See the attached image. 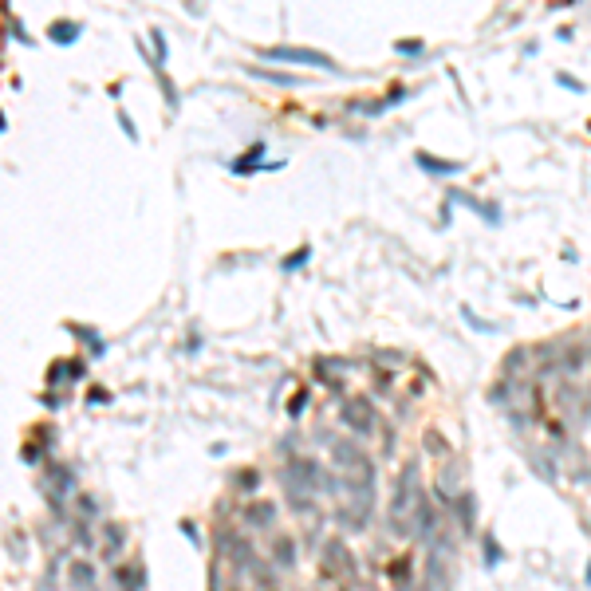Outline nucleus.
Here are the masks:
<instances>
[{"instance_id": "obj_1", "label": "nucleus", "mask_w": 591, "mask_h": 591, "mask_svg": "<svg viewBox=\"0 0 591 591\" xmlns=\"http://www.w3.org/2000/svg\"><path fill=\"white\" fill-rule=\"evenodd\" d=\"M418 457H410L402 465L398 481H394V493H391V528H398L402 536H410V524H414V512L422 505V481H418Z\"/></svg>"}, {"instance_id": "obj_2", "label": "nucleus", "mask_w": 591, "mask_h": 591, "mask_svg": "<svg viewBox=\"0 0 591 591\" xmlns=\"http://www.w3.org/2000/svg\"><path fill=\"white\" fill-rule=\"evenodd\" d=\"M264 60H284V63H300V67H320V71H331V75H339V63L323 56L316 48H296V44H272V48H261Z\"/></svg>"}, {"instance_id": "obj_3", "label": "nucleus", "mask_w": 591, "mask_h": 591, "mask_svg": "<svg viewBox=\"0 0 591 591\" xmlns=\"http://www.w3.org/2000/svg\"><path fill=\"white\" fill-rule=\"evenodd\" d=\"M339 418H343V426L355 430L359 438H367V434L375 430V410H371V402H367V398H347V402H343Z\"/></svg>"}, {"instance_id": "obj_4", "label": "nucleus", "mask_w": 591, "mask_h": 591, "mask_svg": "<svg viewBox=\"0 0 591 591\" xmlns=\"http://www.w3.org/2000/svg\"><path fill=\"white\" fill-rule=\"evenodd\" d=\"M323 568H327V576H339V580H351L359 564H355V552H351L343 540H331L327 548H323Z\"/></svg>"}, {"instance_id": "obj_5", "label": "nucleus", "mask_w": 591, "mask_h": 591, "mask_svg": "<svg viewBox=\"0 0 591 591\" xmlns=\"http://www.w3.org/2000/svg\"><path fill=\"white\" fill-rule=\"evenodd\" d=\"M71 493H75V473H71V465H56V461H51L48 465V501H51V509L63 512L60 505H63V497H71Z\"/></svg>"}, {"instance_id": "obj_6", "label": "nucleus", "mask_w": 591, "mask_h": 591, "mask_svg": "<svg viewBox=\"0 0 591 591\" xmlns=\"http://www.w3.org/2000/svg\"><path fill=\"white\" fill-rule=\"evenodd\" d=\"M245 524H249L252 532H268L272 524H276V505H272V501L245 505Z\"/></svg>"}, {"instance_id": "obj_7", "label": "nucleus", "mask_w": 591, "mask_h": 591, "mask_svg": "<svg viewBox=\"0 0 591 591\" xmlns=\"http://www.w3.org/2000/svg\"><path fill=\"white\" fill-rule=\"evenodd\" d=\"M414 162H418V170L438 174V178H453V174L465 170V162H450V158H438V154H426V150L414 154Z\"/></svg>"}, {"instance_id": "obj_8", "label": "nucleus", "mask_w": 591, "mask_h": 591, "mask_svg": "<svg viewBox=\"0 0 591 591\" xmlns=\"http://www.w3.org/2000/svg\"><path fill=\"white\" fill-rule=\"evenodd\" d=\"M268 564L276 571H292V568H296V540H292V536H276L272 548H268Z\"/></svg>"}, {"instance_id": "obj_9", "label": "nucleus", "mask_w": 591, "mask_h": 591, "mask_svg": "<svg viewBox=\"0 0 591 591\" xmlns=\"http://www.w3.org/2000/svg\"><path fill=\"white\" fill-rule=\"evenodd\" d=\"M83 371H87V363L83 359H71V363H51V371H48V387H67L71 382H79Z\"/></svg>"}, {"instance_id": "obj_10", "label": "nucleus", "mask_w": 591, "mask_h": 591, "mask_svg": "<svg viewBox=\"0 0 591 591\" xmlns=\"http://www.w3.org/2000/svg\"><path fill=\"white\" fill-rule=\"evenodd\" d=\"M450 509H453V517L461 521V532L469 536V532L477 528V497H473V493H461V497L450 505Z\"/></svg>"}, {"instance_id": "obj_11", "label": "nucleus", "mask_w": 591, "mask_h": 591, "mask_svg": "<svg viewBox=\"0 0 591 591\" xmlns=\"http://www.w3.org/2000/svg\"><path fill=\"white\" fill-rule=\"evenodd\" d=\"M122 548H126V528L122 524H107L103 528V560L115 564L122 556Z\"/></svg>"}, {"instance_id": "obj_12", "label": "nucleus", "mask_w": 591, "mask_h": 591, "mask_svg": "<svg viewBox=\"0 0 591 591\" xmlns=\"http://www.w3.org/2000/svg\"><path fill=\"white\" fill-rule=\"evenodd\" d=\"M115 583H119L122 591H142L146 587V568H142V564H119V568H115Z\"/></svg>"}, {"instance_id": "obj_13", "label": "nucleus", "mask_w": 591, "mask_h": 591, "mask_svg": "<svg viewBox=\"0 0 591 591\" xmlns=\"http://www.w3.org/2000/svg\"><path fill=\"white\" fill-rule=\"evenodd\" d=\"M79 36H83V24H79V20H51V24H48V40L60 44V48L75 44Z\"/></svg>"}, {"instance_id": "obj_14", "label": "nucleus", "mask_w": 591, "mask_h": 591, "mask_svg": "<svg viewBox=\"0 0 591 591\" xmlns=\"http://www.w3.org/2000/svg\"><path fill=\"white\" fill-rule=\"evenodd\" d=\"M67 580H71L75 591H95V568H91L87 560H75L67 568Z\"/></svg>"}, {"instance_id": "obj_15", "label": "nucleus", "mask_w": 591, "mask_h": 591, "mask_svg": "<svg viewBox=\"0 0 591 591\" xmlns=\"http://www.w3.org/2000/svg\"><path fill=\"white\" fill-rule=\"evenodd\" d=\"M387 580H391L398 591H410V587H414V568H410V560H394L391 571H387Z\"/></svg>"}, {"instance_id": "obj_16", "label": "nucleus", "mask_w": 591, "mask_h": 591, "mask_svg": "<svg viewBox=\"0 0 591 591\" xmlns=\"http://www.w3.org/2000/svg\"><path fill=\"white\" fill-rule=\"evenodd\" d=\"M481 560H485V568H489V571H497V568H501V560H505V552H501V544H497L493 532L481 540Z\"/></svg>"}, {"instance_id": "obj_17", "label": "nucleus", "mask_w": 591, "mask_h": 591, "mask_svg": "<svg viewBox=\"0 0 591 591\" xmlns=\"http://www.w3.org/2000/svg\"><path fill=\"white\" fill-rule=\"evenodd\" d=\"M67 331H71V335H79V339L87 343L91 355H103V335H99L95 327H83V323H67Z\"/></svg>"}, {"instance_id": "obj_18", "label": "nucleus", "mask_w": 591, "mask_h": 591, "mask_svg": "<svg viewBox=\"0 0 591 591\" xmlns=\"http://www.w3.org/2000/svg\"><path fill=\"white\" fill-rule=\"evenodd\" d=\"M150 44H154V71L162 75V67H166V56H170V44H166L162 28H154V32H150Z\"/></svg>"}, {"instance_id": "obj_19", "label": "nucleus", "mask_w": 591, "mask_h": 591, "mask_svg": "<svg viewBox=\"0 0 591 591\" xmlns=\"http://www.w3.org/2000/svg\"><path fill=\"white\" fill-rule=\"evenodd\" d=\"M233 485H237L241 493H256V489H261V473H256V469H241V473H233Z\"/></svg>"}, {"instance_id": "obj_20", "label": "nucleus", "mask_w": 591, "mask_h": 591, "mask_svg": "<svg viewBox=\"0 0 591 591\" xmlns=\"http://www.w3.org/2000/svg\"><path fill=\"white\" fill-rule=\"evenodd\" d=\"M256 79H268V83H280V87H296V75H284V71H268V67H249Z\"/></svg>"}, {"instance_id": "obj_21", "label": "nucleus", "mask_w": 591, "mask_h": 591, "mask_svg": "<svg viewBox=\"0 0 591 591\" xmlns=\"http://www.w3.org/2000/svg\"><path fill=\"white\" fill-rule=\"evenodd\" d=\"M308 256H311V249H308V245H300L296 252H288V256L280 261V268H284V272H292V268H304V264H308Z\"/></svg>"}, {"instance_id": "obj_22", "label": "nucleus", "mask_w": 591, "mask_h": 591, "mask_svg": "<svg viewBox=\"0 0 591 591\" xmlns=\"http://www.w3.org/2000/svg\"><path fill=\"white\" fill-rule=\"evenodd\" d=\"M394 51H398V56H422V51H426V40H398Z\"/></svg>"}, {"instance_id": "obj_23", "label": "nucleus", "mask_w": 591, "mask_h": 591, "mask_svg": "<svg viewBox=\"0 0 591 591\" xmlns=\"http://www.w3.org/2000/svg\"><path fill=\"white\" fill-rule=\"evenodd\" d=\"M75 505L83 509V517H87V521H91V517H99V501H95L91 493H79V497H75Z\"/></svg>"}, {"instance_id": "obj_24", "label": "nucleus", "mask_w": 591, "mask_h": 591, "mask_svg": "<svg viewBox=\"0 0 591 591\" xmlns=\"http://www.w3.org/2000/svg\"><path fill=\"white\" fill-rule=\"evenodd\" d=\"M304 406H308V391L300 387V391L292 394V402H288V418H300V410H304Z\"/></svg>"}, {"instance_id": "obj_25", "label": "nucleus", "mask_w": 591, "mask_h": 591, "mask_svg": "<svg viewBox=\"0 0 591 591\" xmlns=\"http://www.w3.org/2000/svg\"><path fill=\"white\" fill-rule=\"evenodd\" d=\"M406 95H410V87H391V95H387V99H382V107H398V103H406Z\"/></svg>"}, {"instance_id": "obj_26", "label": "nucleus", "mask_w": 591, "mask_h": 591, "mask_svg": "<svg viewBox=\"0 0 591 591\" xmlns=\"http://www.w3.org/2000/svg\"><path fill=\"white\" fill-rule=\"evenodd\" d=\"M481 217L489 221V225H501V205L497 201H485V209H481Z\"/></svg>"}, {"instance_id": "obj_27", "label": "nucleus", "mask_w": 591, "mask_h": 591, "mask_svg": "<svg viewBox=\"0 0 591 591\" xmlns=\"http://www.w3.org/2000/svg\"><path fill=\"white\" fill-rule=\"evenodd\" d=\"M119 126L126 131V138H131V142H138V131H134V119L126 115V110H119Z\"/></svg>"}, {"instance_id": "obj_28", "label": "nucleus", "mask_w": 591, "mask_h": 591, "mask_svg": "<svg viewBox=\"0 0 591 591\" xmlns=\"http://www.w3.org/2000/svg\"><path fill=\"white\" fill-rule=\"evenodd\" d=\"M556 83H560V87H568V91H576V95H583V91H587V87H583L580 79H571V75H564V71H560V75H556Z\"/></svg>"}, {"instance_id": "obj_29", "label": "nucleus", "mask_w": 591, "mask_h": 591, "mask_svg": "<svg viewBox=\"0 0 591 591\" xmlns=\"http://www.w3.org/2000/svg\"><path fill=\"white\" fill-rule=\"evenodd\" d=\"M461 316H465V320H469V327H477V331H497V327H493V323L477 320V316H473V311H469V308H461Z\"/></svg>"}, {"instance_id": "obj_30", "label": "nucleus", "mask_w": 591, "mask_h": 591, "mask_svg": "<svg viewBox=\"0 0 591 591\" xmlns=\"http://www.w3.org/2000/svg\"><path fill=\"white\" fill-rule=\"evenodd\" d=\"M181 532L190 536V544H193V548H201V536H197V528H193V521H181Z\"/></svg>"}, {"instance_id": "obj_31", "label": "nucleus", "mask_w": 591, "mask_h": 591, "mask_svg": "<svg viewBox=\"0 0 591 591\" xmlns=\"http://www.w3.org/2000/svg\"><path fill=\"white\" fill-rule=\"evenodd\" d=\"M87 402H91V406H99V402H110V394H107V391H91Z\"/></svg>"}, {"instance_id": "obj_32", "label": "nucleus", "mask_w": 591, "mask_h": 591, "mask_svg": "<svg viewBox=\"0 0 591 591\" xmlns=\"http://www.w3.org/2000/svg\"><path fill=\"white\" fill-rule=\"evenodd\" d=\"M583 583L591 587V560H587V571H583Z\"/></svg>"}]
</instances>
